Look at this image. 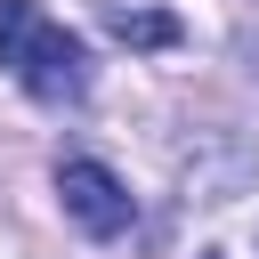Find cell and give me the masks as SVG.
I'll return each mask as SVG.
<instances>
[{
    "instance_id": "obj_5",
    "label": "cell",
    "mask_w": 259,
    "mask_h": 259,
    "mask_svg": "<svg viewBox=\"0 0 259 259\" xmlns=\"http://www.w3.org/2000/svg\"><path fill=\"white\" fill-rule=\"evenodd\" d=\"M202 259H219V251H202Z\"/></svg>"
},
{
    "instance_id": "obj_1",
    "label": "cell",
    "mask_w": 259,
    "mask_h": 259,
    "mask_svg": "<svg viewBox=\"0 0 259 259\" xmlns=\"http://www.w3.org/2000/svg\"><path fill=\"white\" fill-rule=\"evenodd\" d=\"M0 73L40 105H73L89 89V49L40 0H0Z\"/></svg>"
},
{
    "instance_id": "obj_3",
    "label": "cell",
    "mask_w": 259,
    "mask_h": 259,
    "mask_svg": "<svg viewBox=\"0 0 259 259\" xmlns=\"http://www.w3.org/2000/svg\"><path fill=\"white\" fill-rule=\"evenodd\" d=\"M97 32L121 40V49H178V16L154 8V0H97Z\"/></svg>"
},
{
    "instance_id": "obj_2",
    "label": "cell",
    "mask_w": 259,
    "mask_h": 259,
    "mask_svg": "<svg viewBox=\"0 0 259 259\" xmlns=\"http://www.w3.org/2000/svg\"><path fill=\"white\" fill-rule=\"evenodd\" d=\"M57 194H65V219H73L81 235H97V243H113V235L138 227V194H130L105 162H89V154L57 162Z\"/></svg>"
},
{
    "instance_id": "obj_4",
    "label": "cell",
    "mask_w": 259,
    "mask_h": 259,
    "mask_svg": "<svg viewBox=\"0 0 259 259\" xmlns=\"http://www.w3.org/2000/svg\"><path fill=\"white\" fill-rule=\"evenodd\" d=\"M243 65H251V81H259V32H243Z\"/></svg>"
}]
</instances>
